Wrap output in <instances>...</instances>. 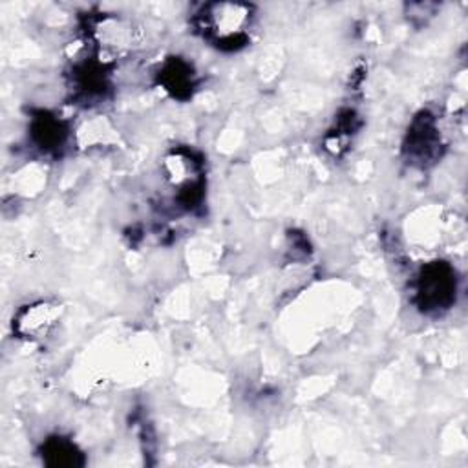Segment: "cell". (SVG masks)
<instances>
[{
    "instance_id": "3957f363",
    "label": "cell",
    "mask_w": 468,
    "mask_h": 468,
    "mask_svg": "<svg viewBox=\"0 0 468 468\" xmlns=\"http://www.w3.org/2000/svg\"><path fill=\"white\" fill-rule=\"evenodd\" d=\"M55 321V307L48 304H39L26 311L24 317L19 321V326L24 333H42Z\"/></svg>"
},
{
    "instance_id": "7a4b0ae2",
    "label": "cell",
    "mask_w": 468,
    "mask_h": 468,
    "mask_svg": "<svg viewBox=\"0 0 468 468\" xmlns=\"http://www.w3.org/2000/svg\"><path fill=\"white\" fill-rule=\"evenodd\" d=\"M454 273L443 264H434L425 269L419 284V298L423 305L437 309L452 300L454 293Z\"/></svg>"
},
{
    "instance_id": "6da1fadb",
    "label": "cell",
    "mask_w": 468,
    "mask_h": 468,
    "mask_svg": "<svg viewBox=\"0 0 468 468\" xmlns=\"http://www.w3.org/2000/svg\"><path fill=\"white\" fill-rule=\"evenodd\" d=\"M251 17V6L246 5H209L201 12L205 33L220 44H230V48L246 41Z\"/></svg>"
},
{
    "instance_id": "277c9868",
    "label": "cell",
    "mask_w": 468,
    "mask_h": 468,
    "mask_svg": "<svg viewBox=\"0 0 468 468\" xmlns=\"http://www.w3.org/2000/svg\"><path fill=\"white\" fill-rule=\"evenodd\" d=\"M33 134L37 137V141L46 146V148H51L55 145H59L62 141V128L57 121L50 119V117H44V119H39L33 126Z\"/></svg>"
}]
</instances>
